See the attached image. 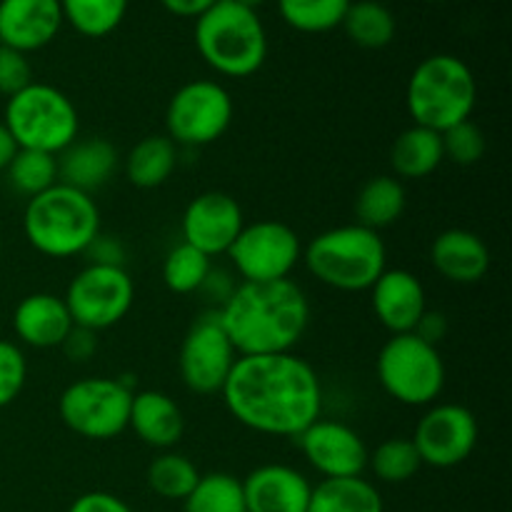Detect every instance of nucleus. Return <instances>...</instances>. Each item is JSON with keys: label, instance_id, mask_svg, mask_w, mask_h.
<instances>
[{"label": "nucleus", "instance_id": "obj_1", "mask_svg": "<svg viewBox=\"0 0 512 512\" xmlns=\"http://www.w3.org/2000/svg\"><path fill=\"white\" fill-rule=\"evenodd\" d=\"M220 398L243 428L270 438H298L323 418L318 373L295 353L240 355Z\"/></svg>", "mask_w": 512, "mask_h": 512}, {"label": "nucleus", "instance_id": "obj_2", "mask_svg": "<svg viewBox=\"0 0 512 512\" xmlns=\"http://www.w3.org/2000/svg\"><path fill=\"white\" fill-rule=\"evenodd\" d=\"M215 313L238 355L293 353L310 325L308 295L293 280L240 283Z\"/></svg>", "mask_w": 512, "mask_h": 512}, {"label": "nucleus", "instance_id": "obj_3", "mask_svg": "<svg viewBox=\"0 0 512 512\" xmlns=\"http://www.w3.org/2000/svg\"><path fill=\"white\" fill-rule=\"evenodd\" d=\"M23 233L45 258H75L100 235V210L93 195L55 183L25 203Z\"/></svg>", "mask_w": 512, "mask_h": 512}, {"label": "nucleus", "instance_id": "obj_4", "mask_svg": "<svg viewBox=\"0 0 512 512\" xmlns=\"http://www.w3.org/2000/svg\"><path fill=\"white\" fill-rule=\"evenodd\" d=\"M195 48L208 68L225 78H250L268 58V33L258 10L218 0L195 20Z\"/></svg>", "mask_w": 512, "mask_h": 512}, {"label": "nucleus", "instance_id": "obj_5", "mask_svg": "<svg viewBox=\"0 0 512 512\" xmlns=\"http://www.w3.org/2000/svg\"><path fill=\"white\" fill-rule=\"evenodd\" d=\"M405 105L415 125L445 133L473 118L478 80L463 58L450 53L428 55L415 65L405 90Z\"/></svg>", "mask_w": 512, "mask_h": 512}, {"label": "nucleus", "instance_id": "obj_6", "mask_svg": "<svg viewBox=\"0 0 512 512\" xmlns=\"http://www.w3.org/2000/svg\"><path fill=\"white\" fill-rule=\"evenodd\" d=\"M303 263L318 283L340 293H363L388 268V248L375 230L358 223L338 225L305 245Z\"/></svg>", "mask_w": 512, "mask_h": 512}, {"label": "nucleus", "instance_id": "obj_7", "mask_svg": "<svg viewBox=\"0 0 512 512\" xmlns=\"http://www.w3.org/2000/svg\"><path fill=\"white\" fill-rule=\"evenodd\" d=\"M18 148L60 155L78 140L80 120L73 100L48 83H30L10 95L3 115Z\"/></svg>", "mask_w": 512, "mask_h": 512}, {"label": "nucleus", "instance_id": "obj_8", "mask_svg": "<svg viewBox=\"0 0 512 512\" xmlns=\"http://www.w3.org/2000/svg\"><path fill=\"white\" fill-rule=\"evenodd\" d=\"M378 383L395 403L428 408L445 388V360L435 345L415 333L390 335L375 360Z\"/></svg>", "mask_w": 512, "mask_h": 512}, {"label": "nucleus", "instance_id": "obj_9", "mask_svg": "<svg viewBox=\"0 0 512 512\" xmlns=\"http://www.w3.org/2000/svg\"><path fill=\"white\" fill-rule=\"evenodd\" d=\"M133 385L120 378H83L60 393L58 415L65 428L85 440H115L128 430Z\"/></svg>", "mask_w": 512, "mask_h": 512}, {"label": "nucleus", "instance_id": "obj_10", "mask_svg": "<svg viewBox=\"0 0 512 512\" xmlns=\"http://www.w3.org/2000/svg\"><path fill=\"white\" fill-rule=\"evenodd\" d=\"M233 98L218 80H190L180 85L165 110V130L175 145L200 148L223 138L233 123Z\"/></svg>", "mask_w": 512, "mask_h": 512}, {"label": "nucleus", "instance_id": "obj_11", "mask_svg": "<svg viewBox=\"0 0 512 512\" xmlns=\"http://www.w3.org/2000/svg\"><path fill=\"white\" fill-rule=\"evenodd\" d=\"M63 300L78 328L100 333L118 325L130 313L135 285L128 270L120 265L90 263L70 280Z\"/></svg>", "mask_w": 512, "mask_h": 512}, {"label": "nucleus", "instance_id": "obj_12", "mask_svg": "<svg viewBox=\"0 0 512 512\" xmlns=\"http://www.w3.org/2000/svg\"><path fill=\"white\" fill-rule=\"evenodd\" d=\"M228 255L243 283H278L290 280L298 268L303 260V243L288 223L255 220L240 230Z\"/></svg>", "mask_w": 512, "mask_h": 512}, {"label": "nucleus", "instance_id": "obj_13", "mask_svg": "<svg viewBox=\"0 0 512 512\" xmlns=\"http://www.w3.org/2000/svg\"><path fill=\"white\" fill-rule=\"evenodd\" d=\"M238 358L218 313L210 310L185 333L178 355L180 380L195 395H220Z\"/></svg>", "mask_w": 512, "mask_h": 512}, {"label": "nucleus", "instance_id": "obj_14", "mask_svg": "<svg viewBox=\"0 0 512 512\" xmlns=\"http://www.w3.org/2000/svg\"><path fill=\"white\" fill-rule=\"evenodd\" d=\"M478 418L470 408L458 403L428 405L413 433V445L420 463L430 468H455L465 463L478 448Z\"/></svg>", "mask_w": 512, "mask_h": 512}, {"label": "nucleus", "instance_id": "obj_15", "mask_svg": "<svg viewBox=\"0 0 512 512\" xmlns=\"http://www.w3.org/2000/svg\"><path fill=\"white\" fill-rule=\"evenodd\" d=\"M295 440L310 468L323 478H358L368 470V445L358 430L340 420L318 418Z\"/></svg>", "mask_w": 512, "mask_h": 512}, {"label": "nucleus", "instance_id": "obj_16", "mask_svg": "<svg viewBox=\"0 0 512 512\" xmlns=\"http://www.w3.org/2000/svg\"><path fill=\"white\" fill-rule=\"evenodd\" d=\"M243 228L245 218L240 203L220 190H208L190 200L180 220L183 243L193 245L208 258L228 253Z\"/></svg>", "mask_w": 512, "mask_h": 512}, {"label": "nucleus", "instance_id": "obj_17", "mask_svg": "<svg viewBox=\"0 0 512 512\" xmlns=\"http://www.w3.org/2000/svg\"><path fill=\"white\" fill-rule=\"evenodd\" d=\"M375 318L390 335L413 333L418 320L428 310V295L415 273L405 268H385L370 288Z\"/></svg>", "mask_w": 512, "mask_h": 512}, {"label": "nucleus", "instance_id": "obj_18", "mask_svg": "<svg viewBox=\"0 0 512 512\" xmlns=\"http://www.w3.org/2000/svg\"><path fill=\"white\" fill-rule=\"evenodd\" d=\"M63 28L60 0H0V45L35 53Z\"/></svg>", "mask_w": 512, "mask_h": 512}, {"label": "nucleus", "instance_id": "obj_19", "mask_svg": "<svg viewBox=\"0 0 512 512\" xmlns=\"http://www.w3.org/2000/svg\"><path fill=\"white\" fill-rule=\"evenodd\" d=\"M248 512H308L313 483L290 465L268 463L243 480Z\"/></svg>", "mask_w": 512, "mask_h": 512}, {"label": "nucleus", "instance_id": "obj_20", "mask_svg": "<svg viewBox=\"0 0 512 512\" xmlns=\"http://www.w3.org/2000/svg\"><path fill=\"white\" fill-rule=\"evenodd\" d=\"M73 328L70 310L60 295L33 293L15 305L13 330L20 343L28 348H60Z\"/></svg>", "mask_w": 512, "mask_h": 512}, {"label": "nucleus", "instance_id": "obj_21", "mask_svg": "<svg viewBox=\"0 0 512 512\" xmlns=\"http://www.w3.org/2000/svg\"><path fill=\"white\" fill-rule=\"evenodd\" d=\"M490 250L478 233L465 228L443 230L430 245V263L448 283L475 285L488 275Z\"/></svg>", "mask_w": 512, "mask_h": 512}, {"label": "nucleus", "instance_id": "obj_22", "mask_svg": "<svg viewBox=\"0 0 512 512\" xmlns=\"http://www.w3.org/2000/svg\"><path fill=\"white\" fill-rule=\"evenodd\" d=\"M128 428L140 443L155 450H170L183 440L185 418L180 405L160 390H140L133 395Z\"/></svg>", "mask_w": 512, "mask_h": 512}, {"label": "nucleus", "instance_id": "obj_23", "mask_svg": "<svg viewBox=\"0 0 512 512\" xmlns=\"http://www.w3.org/2000/svg\"><path fill=\"white\" fill-rule=\"evenodd\" d=\"M118 150L105 138L75 140L58 155V178L83 193L103 188L118 170Z\"/></svg>", "mask_w": 512, "mask_h": 512}, {"label": "nucleus", "instance_id": "obj_24", "mask_svg": "<svg viewBox=\"0 0 512 512\" xmlns=\"http://www.w3.org/2000/svg\"><path fill=\"white\" fill-rule=\"evenodd\" d=\"M443 160V135L415 123L405 128L390 148V165L398 180L430 178Z\"/></svg>", "mask_w": 512, "mask_h": 512}, {"label": "nucleus", "instance_id": "obj_25", "mask_svg": "<svg viewBox=\"0 0 512 512\" xmlns=\"http://www.w3.org/2000/svg\"><path fill=\"white\" fill-rule=\"evenodd\" d=\"M405 205H408V193L403 180L393 175H375L355 198V218H358L355 223L380 233L403 218Z\"/></svg>", "mask_w": 512, "mask_h": 512}, {"label": "nucleus", "instance_id": "obj_26", "mask_svg": "<svg viewBox=\"0 0 512 512\" xmlns=\"http://www.w3.org/2000/svg\"><path fill=\"white\" fill-rule=\"evenodd\" d=\"M178 168V145L168 135H148L130 148L125 155V178L135 188L153 190L168 183L170 175Z\"/></svg>", "mask_w": 512, "mask_h": 512}, {"label": "nucleus", "instance_id": "obj_27", "mask_svg": "<svg viewBox=\"0 0 512 512\" xmlns=\"http://www.w3.org/2000/svg\"><path fill=\"white\" fill-rule=\"evenodd\" d=\"M383 495L363 475L323 478L313 485L308 512H383Z\"/></svg>", "mask_w": 512, "mask_h": 512}, {"label": "nucleus", "instance_id": "obj_28", "mask_svg": "<svg viewBox=\"0 0 512 512\" xmlns=\"http://www.w3.org/2000/svg\"><path fill=\"white\" fill-rule=\"evenodd\" d=\"M340 28L360 48L380 50L393 43L398 23L393 10L380 0H353Z\"/></svg>", "mask_w": 512, "mask_h": 512}, {"label": "nucleus", "instance_id": "obj_29", "mask_svg": "<svg viewBox=\"0 0 512 512\" xmlns=\"http://www.w3.org/2000/svg\"><path fill=\"white\" fill-rule=\"evenodd\" d=\"M130 0H60L63 23L85 38H105L123 23Z\"/></svg>", "mask_w": 512, "mask_h": 512}, {"label": "nucleus", "instance_id": "obj_30", "mask_svg": "<svg viewBox=\"0 0 512 512\" xmlns=\"http://www.w3.org/2000/svg\"><path fill=\"white\" fill-rule=\"evenodd\" d=\"M183 512H248L243 480L220 470L200 475L195 488L183 500Z\"/></svg>", "mask_w": 512, "mask_h": 512}, {"label": "nucleus", "instance_id": "obj_31", "mask_svg": "<svg viewBox=\"0 0 512 512\" xmlns=\"http://www.w3.org/2000/svg\"><path fill=\"white\" fill-rule=\"evenodd\" d=\"M200 478V470L190 458L183 453H173V450H163L153 463L148 465V488L153 490L158 498L163 500H180L183 503L195 488Z\"/></svg>", "mask_w": 512, "mask_h": 512}, {"label": "nucleus", "instance_id": "obj_32", "mask_svg": "<svg viewBox=\"0 0 512 512\" xmlns=\"http://www.w3.org/2000/svg\"><path fill=\"white\" fill-rule=\"evenodd\" d=\"M10 188L23 198H35L60 183L58 178V155L40 153V150L18 148L15 158L5 168Z\"/></svg>", "mask_w": 512, "mask_h": 512}, {"label": "nucleus", "instance_id": "obj_33", "mask_svg": "<svg viewBox=\"0 0 512 512\" xmlns=\"http://www.w3.org/2000/svg\"><path fill=\"white\" fill-rule=\"evenodd\" d=\"M353 0H278V13L298 33H328L343 25Z\"/></svg>", "mask_w": 512, "mask_h": 512}, {"label": "nucleus", "instance_id": "obj_34", "mask_svg": "<svg viewBox=\"0 0 512 512\" xmlns=\"http://www.w3.org/2000/svg\"><path fill=\"white\" fill-rule=\"evenodd\" d=\"M210 270H213V258L180 240L163 260V283L170 293L193 295L200 293Z\"/></svg>", "mask_w": 512, "mask_h": 512}, {"label": "nucleus", "instance_id": "obj_35", "mask_svg": "<svg viewBox=\"0 0 512 512\" xmlns=\"http://www.w3.org/2000/svg\"><path fill=\"white\" fill-rule=\"evenodd\" d=\"M368 468L380 483L400 485L408 483L423 468L420 455L410 438H388L368 455Z\"/></svg>", "mask_w": 512, "mask_h": 512}, {"label": "nucleus", "instance_id": "obj_36", "mask_svg": "<svg viewBox=\"0 0 512 512\" xmlns=\"http://www.w3.org/2000/svg\"><path fill=\"white\" fill-rule=\"evenodd\" d=\"M443 135V153L445 160H453L455 165H475L485 158V150H488V140L485 133L473 123V118L465 120V123L453 125Z\"/></svg>", "mask_w": 512, "mask_h": 512}, {"label": "nucleus", "instance_id": "obj_37", "mask_svg": "<svg viewBox=\"0 0 512 512\" xmlns=\"http://www.w3.org/2000/svg\"><path fill=\"white\" fill-rule=\"evenodd\" d=\"M28 360L13 340H0V410L8 408L25 388Z\"/></svg>", "mask_w": 512, "mask_h": 512}, {"label": "nucleus", "instance_id": "obj_38", "mask_svg": "<svg viewBox=\"0 0 512 512\" xmlns=\"http://www.w3.org/2000/svg\"><path fill=\"white\" fill-rule=\"evenodd\" d=\"M30 83H33V68H30L28 55L0 45V93L10 98L28 88Z\"/></svg>", "mask_w": 512, "mask_h": 512}, {"label": "nucleus", "instance_id": "obj_39", "mask_svg": "<svg viewBox=\"0 0 512 512\" xmlns=\"http://www.w3.org/2000/svg\"><path fill=\"white\" fill-rule=\"evenodd\" d=\"M68 512H135L125 503L123 498L105 490H93V493H83L70 503Z\"/></svg>", "mask_w": 512, "mask_h": 512}, {"label": "nucleus", "instance_id": "obj_40", "mask_svg": "<svg viewBox=\"0 0 512 512\" xmlns=\"http://www.w3.org/2000/svg\"><path fill=\"white\" fill-rule=\"evenodd\" d=\"M60 348L65 350V355H68L73 363H85V360L93 358V353L98 350V338H95L93 330H85V328H78L75 325L73 330H70L68 338L63 340V345Z\"/></svg>", "mask_w": 512, "mask_h": 512}, {"label": "nucleus", "instance_id": "obj_41", "mask_svg": "<svg viewBox=\"0 0 512 512\" xmlns=\"http://www.w3.org/2000/svg\"><path fill=\"white\" fill-rule=\"evenodd\" d=\"M448 330H450V323H448V318H445V313L428 308L423 313V318L418 320V325H415L413 333L418 335L420 340H425V343H430L438 348V343L445 338V335H448Z\"/></svg>", "mask_w": 512, "mask_h": 512}, {"label": "nucleus", "instance_id": "obj_42", "mask_svg": "<svg viewBox=\"0 0 512 512\" xmlns=\"http://www.w3.org/2000/svg\"><path fill=\"white\" fill-rule=\"evenodd\" d=\"M88 255H93V258H90V263L120 265V268H123L125 250H123V245L113 238H103V235H98V238L93 240V245L88 248Z\"/></svg>", "mask_w": 512, "mask_h": 512}, {"label": "nucleus", "instance_id": "obj_43", "mask_svg": "<svg viewBox=\"0 0 512 512\" xmlns=\"http://www.w3.org/2000/svg\"><path fill=\"white\" fill-rule=\"evenodd\" d=\"M215 3H218V0H160V5H163L170 15L193 20H198L203 13H208Z\"/></svg>", "mask_w": 512, "mask_h": 512}, {"label": "nucleus", "instance_id": "obj_44", "mask_svg": "<svg viewBox=\"0 0 512 512\" xmlns=\"http://www.w3.org/2000/svg\"><path fill=\"white\" fill-rule=\"evenodd\" d=\"M233 290H235V285L230 283V275L225 273V270L213 268V270H210L208 278H205V283H203V288H200V293H210V295H213V298H218L220 305H223L225 300H228L230 295H233ZM213 298H210V300H213Z\"/></svg>", "mask_w": 512, "mask_h": 512}, {"label": "nucleus", "instance_id": "obj_45", "mask_svg": "<svg viewBox=\"0 0 512 512\" xmlns=\"http://www.w3.org/2000/svg\"><path fill=\"white\" fill-rule=\"evenodd\" d=\"M18 153V143L13 140L10 130L5 128V123L0 120V173H5V168L10 165V160Z\"/></svg>", "mask_w": 512, "mask_h": 512}, {"label": "nucleus", "instance_id": "obj_46", "mask_svg": "<svg viewBox=\"0 0 512 512\" xmlns=\"http://www.w3.org/2000/svg\"><path fill=\"white\" fill-rule=\"evenodd\" d=\"M240 5H245V8H253V10H258L260 5L265 3V0H238Z\"/></svg>", "mask_w": 512, "mask_h": 512}, {"label": "nucleus", "instance_id": "obj_47", "mask_svg": "<svg viewBox=\"0 0 512 512\" xmlns=\"http://www.w3.org/2000/svg\"><path fill=\"white\" fill-rule=\"evenodd\" d=\"M0 255H3V240H0Z\"/></svg>", "mask_w": 512, "mask_h": 512}]
</instances>
